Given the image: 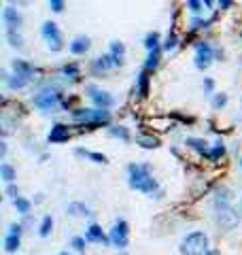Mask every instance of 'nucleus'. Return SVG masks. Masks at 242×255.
<instances>
[{
	"mask_svg": "<svg viewBox=\"0 0 242 255\" xmlns=\"http://www.w3.org/2000/svg\"><path fill=\"white\" fill-rule=\"evenodd\" d=\"M223 155H225V147H223V143H217L215 147L210 149L208 158H210L212 162H217V160H219V158H223Z\"/></svg>",
	"mask_w": 242,
	"mask_h": 255,
	"instance_id": "nucleus-25",
	"label": "nucleus"
},
{
	"mask_svg": "<svg viewBox=\"0 0 242 255\" xmlns=\"http://www.w3.org/2000/svg\"><path fill=\"white\" fill-rule=\"evenodd\" d=\"M138 94L140 96L149 94V77H147V71H143L138 74Z\"/></svg>",
	"mask_w": 242,
	"mask_h": 255,
	"instance_id": "nucleus-21",
	"label": "nucleus"
},
{
	"mask_svg": "<svg viewBox=\"0 0 242 255\" xmlns=\"http://www.w3.org/2000/svg\"><path fill=\"white\" fill-rule=\"evenodd\" d=\"M76 155H83V158H90L96 164H106V155L102 153H93V151H85V149H76Z\"/></svg>",
	"mask_w": 242,
	"mask_h": 255,
	"instance_id": "nucleus-18",
	"label": "nucleus"
},
{
	"mask_svg": "<svg viewBox=\"0 0 242 255\" xmlns=\"http://www.w3.org/2000/svg\"><path fill=\"white\" fill-rule=\"evenodd\" d=\"M70 138V130L66 126H62V124H56L51 128V132H49V143H64V141H68Z\"/></svg>",
	"mask_w": 242,
	"mask_h": 255,
	"instance_id": "nucleus-10",
	"label": "nucleus"
},
{
	"mask_svg": "<svg viewBox=\"0 0 242 255\" xmlns=\"http://www.w3.org/2000/svg\"><path fill=\"white\" fill-rule=\"evenodd\" d=\"M123 55H126V47H123V43H113L111 45V57H113V64L115 66H121L123 64Z\"/></svg>",
	"mask_w": 242,
	"mask_h": 255,
	"instance_id": "nucleus-13",
	"label": "nucleus"
},
{
	"mask_svg": "<svg viewBox=\"0 0 242 255\" xmlns=\"http://www.w3.org/2000/svg\"><path fill=\"white\" fill-rule=\"evenodd\" d=\"M43 36L47 38V45H49L51 51H60L62 49V36H60V30L53 21H45L43 24Z\"/></svg>",
	"mask_w": 242,
	"mask_h": 255,
	"instance_id": "nucleus-4",
	"label": "nucleus"
},
{
	"mask_svg": "<svg viewBox=\"0 0 242 255\" xmlns=\"http://www.w3.org/2000/svg\"><path fill=\"white\" fill-rule=\"evenodd\" d=\"M68 213L70 215H90V208L85 204H68Z\"/></svg>",
	"mask_w": 242,
	"mask_h": 255,
	"instance_id": "nucleus-28",
	"label": "nucleus"
},
{
	"mask_svg": "<svg viewBox=\"0 0 242 255\" xmlns=\"http://www.w3.org/2000/svg\"><path fill=\"white\" fill-rule=\"evenodd\" d=\"M202 26H206V21H202V19H193V21H191V28H193V30H198V28H202Z\"/></svg>",
	"mask_w": 242,
	"mask_h": 255,
	"instance_id": "nucleus-38",
	"label": "nucleus"
},
{
	"mask_svg": "<svg viewBox=\"0 0 242 255\" xmlns=\"http://www.w3.org/2000/svg\"><path fill=\"white\" fill-rule=\"evenodd\" d=\"M0 175H2V179L7 181L9 185L15 181V170H13V166H9V164H2L0 166Z\"/></svg>",
	"mask_w": 242,
	"mask_h": 255,
	"instance_id": "nucleus-23",
	"label": "nucleus"
},
{
	"mask_svg": "<svg viewBox=\"0 0 242 255\" xmlns=\"http://www.w3.org/2000/svg\"><path fill=\"white\" fill-rule=\"evenodd\" d=\"M145 47L149 49V51L159 49V34H157V32H149V34H147V38H145Z\"/></svg>",
	"mask_w": 242,
	"mask_h": 255,
	"instance_id": "nucleus-20",
	"label": "nucleus"
},
{
	"mask_svg": "<svg viewBox=\"0 0 242 255\" xmlns=\"http://www.w3.org/2000/svg\"><path fill=\"white\" fill-rule=\"evenodd\" d=\"M159 64V49H155V51H151L149 54V60L145 62V71H151V68H155Z\"/></svg>",
	"mask_w": 242,
	"mask_h": 255,
	"instance_id": "nucleus-27",
	"label": "nucleus"
},
{
	"mask_svg": "<svg viewBox=\"0 0 242 255\" xmlns=\"http://www.w3.org/2000/svg\"><path fill=\"white\" fill-rule=\"evenodd\" d=\"M85 240H93V242H100V245H106V242H111V238H106L104 232H102V228H100V225H96V223L87 228Z\"/></svg>",
	"mask_w": 242,
	"mask_h": 255,
	"instance_id": "nucleus-11",
	"label": "nucleus"
},
{
	"mask_svg": "<svg viewBox=\"0 0 242 255\" xmlns=\"http://www.w3.org/2000/svg\"><path fill=\"white\" fill-rule=\"evenodd\" d=\"M111 134L113 136H119L121 141H130V132H128V128H111Z\"/></svg>",
	"mask_w": 242,
	"mask_h": 255,
	"instance_id": "nucleus-32",
	"label": "nucleus"
},
{
	"mask_svg": "<svg viewBox=\"0 0 242 255\" xmlns=\"http://www.w3.org/2000/svg\"><path fill=\"white\" fill-rule=\"evenodd\" d=\"M109 238H111V242H113L115 247H119V249L128 247V223L123 221V219H119V221L113 225Z\"/></svg>",
	"mask_w": 242,
	"mask_h": 255,
	"instance_id": "nucleus-6",
	"label": "nucleus"
},
{
	"mask_svg": "<svg viewBox=\"0 0 242 255\" xmlns=\"http://www.w3.org/2000/svg\"><path fill=\"white\" fill-rule=\"evenodd\" d=\"M60 255H68V253H60Z\"/></svg>",
	"mask_w": 242,
	"mask_h": 255,
	"instance_id": "nucleus-43",
	"label": "nucleus"
},
{
	"mask_svg": "<svg viewBox=\"0 0 242 255\" xmlns=\"http://www.w3.org/2000/svg\"><path fill=\"white\" fill-rule=\"evenodd\" d=\"M17 247H19V236L7 234V238H4V249H7L9 253H13V251H17Z\"/></svg>",
	"mask_w": 242,
	"mask_h": 255,
	"instance_id": "nucleus-22",
	"label": "nucleus"
},
{
	"mask_svg": "<svg viewBox=\"0 0 242 255\" xmlns=\"http://www.w3.org/2000/svg\"><path fill=\"white\" fill-rule=\"evenodd\" d=\"M70 245H73L79 253H81V251H85V238H81V236H74V238L70 240Z\"/></svg>",
	"mask_w": 242,
	"mask_h": 255,
	"instance_id": "nucleus-33",
	"label": "nucleus"
},
{
	"mask_svg": "<svg viewBox=\"0 0 242 255\" xmlns=\"http://www.w3.org/2000/svg\"><path fill=\"white\" fill-rule=\"evenodd\" d=\"M7 38L11 40V45H13V47H21V45H23V38L15 30H7Z\"/></svg>",
	"mask_w": 242,
	"mask_h": 255,
	"instance_id": "nucleus-31",
	"label": "nucleus"
},
{
	"mask_svg": "<svg viewBox=\"0 0 242 255\" xmlns=\"http://www.w3.org/2000/svg\"><path fill=\"white\" fill-rule=\"evenodd\" d=\"M212 62V47L208 43H200L198 49H196V66L198 68H208Z\"/></svg>",
	"mask_w": 242,
	"mask_h": 255,
	"instance_id": "nucleus-8",
	"label": "nucleus"
},
{
	"mask_svg": "<svg viewBox=\"0 0 242 255\" xmlns=\"http://www.w3.org/2000/svg\"><path fill=\"white\" fill-rule=\"evenodd\" d=\"M225 104H227V96L225 94H217L215 100H212V107H215V109H221V107H225Z\"/></svg>",
	"mask_w": 242,
	"mask_h": 255,
	"instance_id": "nucleus-34",
	"label": "nucleus"
},
{
	"mask_svg": "<svg viewBox=\"0 0 242 255\" xmlns=\"http://www.w3.org/2000/svg\"><path fill=\"white\" fill-rule=\"evenodd\" d=\"M13 68H15L17 74H23V77H30V74L34 73V68L28 62H23V60H15L13 62Z\"/></svg>",
	"mask_w": 242,
	"mask_h": 255,
	"instance_id": "nucleus-16",
	"label": "nucleus"
},
{
	"mask_svg": "<svg viewBox=\"0 0 242 255\" xmlns=\"http://www.w3.org/2000/svg\"><path fill=\"white\" fill-rule=\"evenodd\" d=\"M187 7H189L193 13H198L200 7H202V2H198V0H189V2H187Z\"/></svg>",
	"mask_w": 242,
	"mask_h": 255,
	"instance_id": "nucleus-36",
	"label": "nucleus"
},
{
	"mask_svg": "<svg viewBox=\"0 0 242 255\" xmlns=\"http://www.w3.org/2000/svg\"><path fill=\"white\" fill-rule=\"evenodd\" d=\"M176 45H179V38H176V34H174V30H170L168 32V38H166V43H164V49L166 51H172Z\"/></svg>",
	"mask_w": 242,
	"mask_h": 255,
	"instance_id": "nucleus-30",
	"label": "nucleus"
},
{
	"mask_svg": "<svg viewBox=\"0 0 242 255\" xmlns=\"http://www.w3.org/2000/svg\"><path fill=\"white\" fill-rule=\"evenodd\" d=\"M111 66H115V64H113V57H111V54L100 55V57H96V62H93V71H96V73H100V71H109Z\"/></svg>",
	"mask_w": 242,
	"mask_h": 255,
	"instance_id": "nucleus-14",
	"label": "nucleus"
},
{
	"mask_svg": "<svg viewBox=\"0 0 242 255\" xmlns=\"http://www.w3.org/2000/svg\"><path fill=\"white\" fill-rule=\"evenodd\" d=\"M51 228H53V219H51V215H47V217H43V221H40V230H38V234L45 238V236H49Z\"/></svg>",
	"mask_w": 242,
	"mask_h": 255,
	"instance_id": "nucleus-24",
	"label": "nucleus"
},
{
	"mask_svg": "<svg viewBox=\"0 0 242 255\" xmlns=\"http://www.w3.org/2000/svg\"><path fill=\"white\" fill-rule=\"evenodd\" d=\"M206 255H217V253H215V251H208V253H206Z\"/></svg>",
	"mask_w": 242,
	"mask_h": 255,
	"instance_id": "nucleus-42",
	"label": "nucleus"
},
{
	"mask_svg": "<svg viewBox=\"0 0 242 255\" xmlns=\"http://www.w3.org/2000/svg\"><path fill=\"white\" fill-rule=\"evenodd\" d=\"M9 234H15V236H19L21 234V225H11V228H9Z\"/></svg>",
	"mask_w": 242,
	"mask_h": 255,
	"instance_id": "nucleus-37",
	"label": "nucleus"
},
{
	"mask_svg": "<svg viewBox=\"0 0 242 255\" xmlns=\"http://www.w3.org/2000/svg\"><path fill=\"white\" fill-rule=\"evenodd\" d=\"M30 202H28L26 198H15V208H17V213H21V215H28L30 213Z\"/></svg>",
	"mask_w": 242,
	"mask_h": 255,
	"instance_id": "nucleus-26",
	"label": "nucleus"
},
{
	"mask_svg": "<svg viewBox=\"0 0 242 255\" xmlns=\"http://www.w3.org/2000/svg\"><path fill=\"white\" fill-rule=\"evenodd\" d=\"M219 7H232V2H229V0H223V2H219Z\"/></svg>",
	"mask_w": 242,
	"mask_h": 255,
	"instance_id": "nucleus-41",
	"label": "nucleus"
},
{
	"mask_svg": "<svg viewBox=\"0 0 242 255\" xmlns=\"http://www.w3.org/2000/svg\"><path fill=\"white\" fill-rule=\"evenodd\" d=\"M87 96H90L92 100L98 104V109H102V111H106V109H111L115 104L113 96H111L109 91H102V90L93 88V85H87Z\"/></svg>",
	"mask_w": 242,
	"mask_h": 255,
	"instance_id": "nucleus-5",
	"label": "nucleus"
},
{
	"mask_svg": "<svg viewBox=\"0 0 242 255\" xmlns=\"http://www.w3.org/2000/svg\"><path fill=\"white\" fill-rule=\"evenodd\" d=\"M87 49H90V38L87 36H76L73 43H70V51H73L74 55H83Z\"/></svg>",
	"mask_w": 242,
	"mask_h": 255,
	"instance_id": "nucleus-12",
	"label": "nucleus"
},
{
	"mask_svg": "<svg viewBox=\"0 0 242 255\" xmlns=\"http://www.w3.org/2000/svg\"><path fill=\"white\" fill-rule=\"evenodd\" d=\"M240 166H242V160H240Z\"/></svg>",
	"mask_w": 242,
	"mask_h": 255,
	"instance_id": "nucleus-44",
	"label": "nucleus"
},
{
	"mask_svg": "<svg viewBox=\"0 0 242 255\" xmlns=\"http://www.w3.org/2000/svg\"><path fill=\"white\" fill-rule=\"evenodd\" d=\"M9 88H13V90H21V88H26L28 85V77H23V74H13V77H9Z\"/></svg>",
	"mask_w": 242,
	"mask_h": 255,
	"instance_id": "nucleus-17",
	"label": "nucleus"
},
{
	"mask_svg": "<svg viewBox=\"0 0 242 255\" xmlns=\"http://www.w3.org/2000/svg\"><path fill=\"white\" fill-rule=\"evenodd\" d=\"M62 73L66 74V77H70V79H76V77H79V66H76V64H64Z\"/></svg>",
	"mask_w": 242,
	"mask_h": 255,
	"instance_id": "nucleus-29",
	"label": "nucleus"
},
{
	"mask_svg": "<svg viewBox=\"0 0 242 255\" xmlns=\"http://www.w3.org/2000/svg\"><path fill=\"white\" fill-rule=\"evenodd\" d=\"M7 194H9V196H17V187H15V185H9V187H7Z\"/></svg>",
	"mask_w": 242,
	"mask_h": 255,
	"instance_id": "nucleus-39",
	"label": "nucleus"
},
{
	"mask_svg": "<svg viewBox=\"0 0 242 255\" xmlns=\"http://www.w3.org/2000/svg\"><path fill=\"white\" fill-rule=\"evenodd\" d=\"M208 253V236L204 232H191L181 242V255H206Z\"/></svg>",
	"mask_w": 242,
	"mask_h": 255,
	"instance_id": "nucleus-2",
	"label": "nucleus"
},
{
	"mask_svg": "<svg viewBox=\"0 0 242 255\" xmlns=\"http://www.w3.org/2000/svg\"><path fill=\"white\" fill-rule=\"evenodd\" d=\"M57 98H60L57 91L45 90V91H40V94L34 98V107H38L40 111H51V109L57 104Z\"/></svg>",
	"mask_w": 242,
	"mask_h": 255,
	"instance_id": "nucleus-7",
	"label": "nucleus"
},
{
	"mask_svg": "<svg viewBox=\"0 0 242 255\" xmlns=\"http://www.w3.org/2000/svg\"><path fill=\"white\" fill-rule=\"evenodd\" d=\"M136 141H138L140 145H143L145 149H155L157 145H159L157 138H155V136H149V134H138V136H136Z\"/></svg>",
	"mask_w": 242,
	"mask_h": 255,
	"instance_id": "nucleus-19",
	"label": "nucleus"
},
{
	"mask_svg": "<svg viewBox=\"0 0 242 255\" xmlns=\"http://www.w3.org/2000/svg\"><path fill=\"white\" fill-rule=\"evenodd\" d=\"M49 9L56 11V13H60V11H64V2L62 0H49Z\"/></svg>",
	"mask_w": 242,
	"mask_h": 255,
	"instance_id": "nucleus-35",
	"label": "nucleus"
},
{
	"mask_svg": "<svg viewBox=\"0 0 242 255\" xmlns=\"http://www.w3.org/2000/svg\"><path fill=\"white\" fill-rule=\"evenodd\" d=\"M204 88H206V90H212V81H210V79L204 81Z\"/></svg>",
	"mask_w": 242,
	"mask_h": 255,
	"instance_id": "nucleus-40",
	"label": "nucleus"
},
{
	"mask_svg": "<svg viewBox=\"0 0 242 255\" xmlns=\"http://www.w3.org/2000/svg\"><path fill=\"white\" fill-rule=\"evenodd\" d=\"M128 172H130V187L132 189L145 191V194H153V191L157 189V183H155V179L151 177V168L149 166L130 164Z\"/></svg>",
	"mask_w": 242,
	"mask_h": 255,
	"instance_id": "nucleus-1",
	"label": "nucleus"
},
{
	"mask_svg": "<svg viewBox=\"0 0 242 255\" xmlns=\"http://www.w3.org/2000/svg\"><path fill=\"white\" fill-rule=\"evenodd\" d=\"M73 117L76 121H85L90 126H106L111 115L109 111H102V109H76V111H73Z\"/></svg>",
	"mask_w": 242,
	"mask_h": 255,
	"instance_id": "nucleus-3",
	"label": "nucleus"
},
{
	"mask_svg": "<svg viewBox=\"0 0 242 255\" xmlns=\"http://www.w3.org/2000/svg\"><path fill=\"white\" fill-rule=\"evenodd\" d=\"M187 147H191V149H196L198 153H202V155H208V145H206V141H202V138H187L185 141Z\"/></svg>",
	"mask_w": 242,
	"mask_h": 255,
	"instance_id": "nucleus-15",
	"label": "nucleus"
},
{
	"mask_svg": "<svg viewBox=\"0 0 242 255\" xmlns=\"http://www.w3.org/2000/svg\"><path fill=\"white\" fill-rule=\"evenodd\" d=\"M2 19H4V24H7L9 30H15V28H19V24H21V15L17 13V9H13V7L4 9Z\"/></svg>",
	"mask_w": 242,
	"mask_h": 255,
	"instance_id": "nucleus-9",
	"label": "nucleus"
}]
</instances>
